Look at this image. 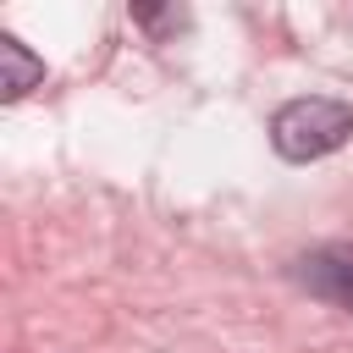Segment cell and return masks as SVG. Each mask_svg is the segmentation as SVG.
I'll use <instances>...</instances> for the list:
<instances>
[{"instance_id": "obj_1", "label": "cell", "mask_w": 353, "mask_h": 353, "mask_svg": "<svg viewBox=\"0 0 353 353\" xmlns=\"http://www.w3.org/2000/svg\"><path fill=\"white\" fill-rule=\"evenodd\" d=\"M353 138V105L342 99H325V94H303V99H287L276 116H270V143L281 160H320L331 149H342Z\"/></svg>"}, {"instance_id": "obj_2", "label": "cell", "mask_w": 353, "mask_h": 353, "mask_svg": "<svg viewBox=\"0 0 353 353\" xmlns=\"http://www.w3.org/2000/svg\"><path fill=\"white\" fill-rule=\"evenodd\" d=\"M292 276L314 298H325V303H336V309L353 314V243H320V248H309L292 265Z\"/></svg>"}, {"instance_id": "obj_3", "label": "cell", "mask_w": 353, "mask_h": 353, "mask_svg": "<svg viewBox=\"0 0 353 353\" xmlns=\"http://www.w3.org/2000/svg\"><path fill=\"white\" fill-rule=\"evenodd\" d=\"M39 77H44V61H39L22 39L0 33V94H6V99H22Z\"/></svg>"}]
</instances>
